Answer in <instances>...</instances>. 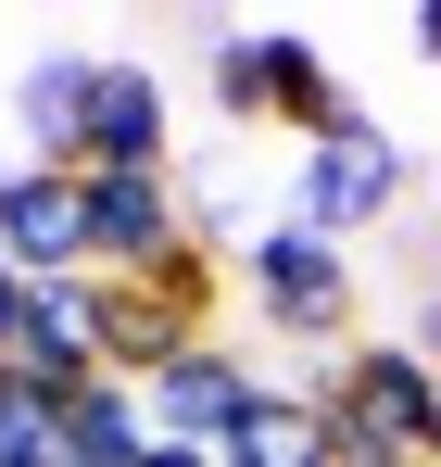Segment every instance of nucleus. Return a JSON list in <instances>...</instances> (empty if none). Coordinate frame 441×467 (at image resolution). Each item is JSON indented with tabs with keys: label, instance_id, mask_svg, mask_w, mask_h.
I'll use <instances>...</instances> for the list:
<instances>
[{
	"label": "nucleus",
	"instance_id": "nucleus-1",
	"mask_svg": "<svg viewBox=\"0 0 441 467\" xmlns=\"http://www.w3.org/2000/svg\"><path fill=\"white\" fill-rule=\"evenodd\" d=\"M328 430H341V467H429V430H441V367L416 341H354L328 379Z\"/></svg>",
	"mask_w": 441,
	"mask_h": 467
},
{
	"label": "nucleus",
	"instance_id": "nucleus-2",
	"mask_svg": "<svg viewBox=\"0 0 441 467\" xmlns=\"http://www.w3.org/2000/svg\"><path fill=\"white\" fill-rule=\"evenodd\" d=\"M215 114L227 127H291L303 152L354 127V88L328 77V51L303 26H227L215 38Z\"/></svg>",
	"mask_w": 441,
	"mask_h": 467
},
{
	"label": "nucleus",
	"instance_id": "nucleus-3",
	"mask_svg": "<svg viewBox=\"0 0 441 467\" xmlns=\"http://www.w3.org/2000/svg\"><path fill=\"white\" fill-rule=\"evenodd\" d=\"M240 304L278 341H303V354H354V253L315 240L303 215H265L240 240Z\"/></svg>",
	"mask_w": 441,
	"mask_h": 467
},
{
	"label": "nucleus",
	"instance_id": "nucleus-4",
	"mask_svg": "<svg viewBox=\"0 0 441 467\" xmlns=\"http://www.w3.org/2000/svg\"><path fill=\"white\" fill-rule=\"evenodd\" d=\"M404 190H416V152H404V140H391L378 114H354L341 140H315V152L291 164V215H303L315 240H354V228H378V215H391Z\"/></svg>",
	"mask_w": 441,
	"mask_h": 467
},
{
	"label": "nucleus",
	"instance_id": "nucleus-5",
	"mask_svg": "<svg viewBox=\"0 0 441 467\" xmlns=\"http://www.w3.org/2000/svg\"><path fill=\"white\" fill-rule=\"evenodd\" d=\"M139 404H151V442H202V455H227V442H240V417L265 404V367H252V354H227V341H190Z\"/></svg>",
	"mask_w": 441,
	"mask_h": 467
},
{
	"label": "nucleus",
	"instance_id": "nucleus-6",
	"mask_svg": "<svg viewBox=\"0 0 441 467\" xmlns=\"http://www.w3.org/2000/svg\"><path fill=\"white\" fill-rule=\"evenodd\" d=\"M76 202H88V265L101 278H151L190 215H177V177H76Z\"/></svg>",
	"mask_w": 441,
	"mask_h": 467
},
{
	"label": "nucleus",
	"instance_id": "nucleus-7",
	"mask_svg": "<svg viewBox=\"0 0 441 467\" xmlns=\"http://www.w3.org/2000/svg\"><path fill=\"white\" fill-rule=\"evenodd\" d=\"M0 253H13L26 278H76V265H88L76 164H13V177H0Z\"/></svg>",
	"mask_w": 441,
	"mask_h": 467
},
{
	"label": "nucleus",
	"instance_id": "nucleus-8",
	"mask_svg": "<svg viewBox=\"0 0 441 467\" xmlns=\"http://www.w3.org/2000/svg\"><path fill=\"white\" fill-rule=\"evenodd\" d=\"M177 152V101L151 64H101V101H88V177H164Z\"/></svg>",
	"mask_w": 441,
	"mask_h": 467
},
{
	"label": "nucleus",
	"instance_id": "nucleus-9",
	"mask_svg": "<svg viewBox=\"0 0 441 467\" xmlns=\"http://www.w3.org/2000/svg\"><path fill=\"white\" fill-rule=\"evenodd\" d=\"M88 101H101V64H88V51H38V64H26L13 114H26L38 164H76V177H88Z\"/></svg>",
	"mask_w": 441,
	"mask_h": 467
},
{
	"label": "nucleus",
	"instance_id": "nucleus-10",
	"mask_svg": "<svg viewBox=\"0 0 441 467\" xmlns=\"http://www.w3.org/2000/svg\"><path fill=\"white\" fill-rule=\"evenodd\" d=\"M227 467H341V430H328V404H315V379H265V404L240 417V442H227Z\"/></svg>",
	"mask_w": 441,
	"mask_h": 467
},
{
	"label": "nucleus",
	"instance_id": "nucleus-11",
	"mask_svg": "<svg viewBox=\"0 0 441 467\" xmlns=\"http://www.w3.org/2000/svg\"><path fill=\"white\" fill-rule=\"evenodd\" d=\"M101 304H114V278H26V354H51V367H88L101 379Z\"/></svg>",
	"mask_w": 441,
	"mask_h": 467
},
{
	"label": "nucleus",
	"instance_id": "nucleus-12",
	"mask_svg": "<svg viewBox=\"0 0 441 467\" xmlns=\"http://www.w3.org/2000/svg\"><path fill=\"white\" fill-rule=\"evenodd\" d=\"M151 455V404L127 379H88L64 404V467H139Z\"/></svg>",
	"mask_w": 441,
	"mask_h": 467
},
{
	"label": "nucleus",
	"instance_id": "nucleus-13",
	"mask_svg": "<svg viewBox=\"0 0 441 467\" xmlns=\"http://www.w3.org/2000/svg\"><path fill=\"white\" fill-rule=\"evenodd\" d=\"M227 278H240V265H227L215 240L190 228V240H177V253H164V265H151V278H139V291H151V304H164V316H177L190 341H215V304H227Z\"/></svg>",
	"mask_w": 441,
	"mask_h": 467
},
{
	"label": "nucleus",
	"instance_id": "nucleus-14",
	"mask_svg": "<svg viewBox=\"0 0 441 467\" xmlns=\"http://www.w3.org/2000/svg\"><path fill=\"white\" fill-rule=\"evenodd\" d=\"M0 467H64V404L38 391L26 354H0Z\"/></svg>",
	"mask_w": 441,
	"mask_h": 467
},
{
	"label": "nucleus",
	"instance_id": "nucleus-15",
	"mask_svg": "<svg viewBox=\"0 0 441 467\" xmlns=\"http://www.w3.org/2000/svg\"><path fill=\"white\" fill-rule=\"evenodd\" d=\"M0 354H26V265L0 253Z\"/></svg>",
	"mask_w": 441,
	"mask_h": 467
},
{
	"label": "nucleus",
	"instance_id": "nucleus-16",
	"mask_svg": "<svg viewBox=\"0 0 441 467\" xmlns=\"http://www.w3.org/2000/svg\"><path fill=\"white\" fill-rule=\"evenodd\" d=\"M139 467H227V455H202V442H151Z\"/></svg>",
	"mask_w": 441,
	"mask_h": 467
},
{
	"label": "nucleus",
	"instance_id": "nucleus-17",
	"mask_svg": "<svg viewBox=\"0 0 441 467\" xmlns=\"http://www.w3.org/2000/svg\"><path fill=\"white\" fill-rule=\"evenodd\" d=\"M416 354H429V367H441V291H429V304H416Z\"/></svg>",
	"mask_w": 441,
	"mask_h": 467
},
{
	"label": "nucleus",
	"instance_id": "nucleus-18",
	"mask_svg": "<svg viewBox=\"0 0 441 467\" xmlns=\"http://www.w3.org/2000/svg\"><path fill=\"white\" fill-rule=\"evenodd\" d=\"M416 51H429V64H441V0H429V13H416Z\"/></svg>",
	"mask_w": 441,
	"mask_h": 467
},
{
	"label": "nucleus",
	"instance_id": "nucleus-19",
	"mask_svg": "<svg viewBox=\"0 0 441 467\" xmlns=\"http://www.w3.org/2000/svg\"><path fill=\"white\" fill-rule=\"evenodd\" d=\"M429 467H441V430H429Z\"/></svg>",
	"mask_w": 441,
	"mask_h": 467
}]
</instances>
